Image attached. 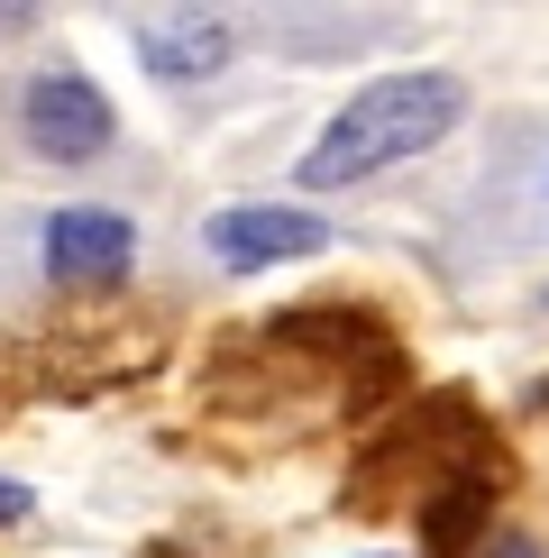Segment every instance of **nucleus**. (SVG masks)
I'll list each match as a JSON object with an SVG mask.
<instances>
[{"label": "nucleus", "instance_id": "nucleus-5", "mask_svg": "<svg viewBox=\"0 0 549 558\" xmlns=\"http://www.w3.org/2000/svg\"><path fill=\"white\" fill-rule=\"evenodd\" d=\"M129 46H137V64H147L156 83H202V74H220V64H229L239 28L211 19V10H147L129 28Z\"/></svg>", "mask_w": 549, "mask_h": 558}, {"label": "nucleus", "instance_id": "nucleus-4", "mask_svg": "<svg viewBox=\"0 0 549 558\" xmlns=\"http://www.w3.org/2000/svg\"><path fill=\"white\" fill-rule=\"evenodd\" d=\"M129 266H137V229L120 211L74 202V211L46 220V275H56V284H120Z\"/></svg>", "mask_w": 549, "mask_h": 558}, {"label": "nucleus", "instance_id": "nucleus-1", "mask_svg": "<svg viewBox=\"0 0 549 558\" xmlns=\"http://www.w3.org/2000/svg\"><path fill=\"white\" fill-rule=\"evenodd\" d=\"M457 120H467V83L457 74H385V83H366L330 110V129L303 147L293 174H303V193H339V183H366L385 166H412Z\"/></svg>", "mask_w": 549, "mask_h": 558}, {"label": "nucleus", "instance_id": "nucleus-6", "mask_svg": "<svg viewBox=\"0 0 549 558\" xmlns=\"http://www.w3.org/2000/svg\"><path fill=\"white\" fill-rule=\"evenodd\" d=\"M37 513V495H28V485H10V476H0V522H28Z\"/></svg>", "mask_w": 549, "mask_h": 558}, {"label": "nucleus", "instance_id": "nucleus-7", "mask_svg": "<svg viewBox=\"0 0 549 558\" xmlns=\"http://www.w3.org/2000/svg\"><path fill=\"white\" fill-rule=\"evenodd\" d=\"M486 558H540V541H522V531H503V541H495Z\"/></svg>", "mask_w": 549, "mask_h": 558}, {"label": "nucleus", "instance_id": "nucleus-2", "mask_svg": "<svg viewBox=\"0 0 549 558\" xmlns=\"http://www.w3.org/2000/svg\"><path fill=\"white\" fill-rule=\"evenodd\" d=\"M19 137L37 156H56V166H83V156H101L120 137V120H110V101L83 74H37L19 92Z\"/></svg>", "mask_w": 549, "mask_h": 558}, {"label": "nucleus", "instance_id": "nucleus-3", "mask_svg": "<svg viewBox=\"0 0 549 558\" xmlns=\"http://www.w3.org/2000/svg\"><path fill=\"white\" fill-rule=\"evenodd\" d=\"M211 257L229 275H266V266H293V257H320L330 247V220L293 211V202H239V211H211Z\"/></svg>", "mask_w": 549, "mask_h": 558}]
</instances>
